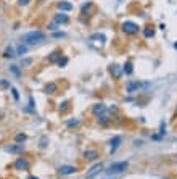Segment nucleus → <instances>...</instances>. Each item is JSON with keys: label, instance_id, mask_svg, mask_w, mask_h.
<instances>
[{"label": "nucleus", "instance_id": "c85d7f7f", "mask_svg": "<svg viewBox=\"0 0 177 179\" xmlns=\"http://www.w3.org/2000/svg\"><path fill=\"white\" fill-rule=\"evenodd\" d=\"M18 2H19V5H28L31 0H18Z\"/></svg>", "mask_w": 177, "mask_h": 179}, {"label": "nucleus", "instance_id": "1a4fd4ad", "mask_svg": "<svg viewBox=\"0 0 177 179\" xmlns=\"http://www.w3.org/2000/svg\"><path fill=\"white\" fill-rule=\"evenodd\" d=\"M74 171H77V169L74 168V166H71V165H65V166L60 168V173H61V174H73Z\"/></svg>", "mask_w": 177, "mask_h": 179}, {"label": "nucleus", "instance_id": "f257e3e1", "mask_svg": "<svg viewBox=\"0 0 177 179\" xmlns=\"http://www.w3.org/2000/svg\"><path fill=\"white\" fill-rule=\"evenodd\" d=\"M45 39V34L42 31H31L28 34H24L21 37V42H26V44H39Z\"/></svg>", "mask_w": 177, "mask_h": 179}, {"label": "nucleus", "instance_id": "4468645a", "mask_svg": "<svg viewBox=\"0 0 177 179\" xmlns=\"http://www.w3.org/2000/svg\"><path fill=\"white\" fill-rule=\"evenodd\" d=\"M105 110H106V107L103 105V103H97V105H94V108H92V111L95 113V115H100V113H103Z\"/></svg>", "mask_w": 177, "mask_h": 179}, {"label": "nucleus", "instance_id": "aec40b11", "mask_svg": "<svg viewBox=\"0 0 177 179\" xmlns=\"http://www.w3.org/2000/svg\"><path fill=\"white\" fill-rule=\"evenodd\" d=\"M10 71L15 74V76H19V68H18L16 65H13V66H10Z\"/></svg>", "mask_w": 177, "mask_h": 179}, {"label": "nucleus", "instance_id": "c756f323", "mask_svg": "<svg viewBox=\"0 0 177 179\" xmlns=\"http://www.w3.org/2000/svg\"><path fill=\"white\" fill-rule=\"evenodd\" d=\"M0 86H2V87H10V84H8L7 81H2V82H0Z\"/></svg>", "mask_w": 177, "mask_h": 179}, {"label": "nucleus", "instance_id": "cd10ccee", "mask_svg": "<svg viewBox=\"0 0 177 179\" xmlns=\"http://www.w3.org/2000/svg\"><path fill=\"white\" fill-rule=\"evenodd\" d=\"M77 119H71V121H68V126H77Z\"/></svg>", "mask_w": 177, "mask_h": 179}, {"label": "nucleus", "instance_id": "dca6fc26", "mask_svg": "<svg viewBox=\"0 0 177 179\" xmlns=\"http://www.w3.org/2000/svg\"><path fill=\"white\" fill-rule=\"evenodd\" d=\"M45 92L47 94H55L56 92V84L55 82H49V84L45 86Z\"/></svg>", "mask_w": 177, "mask_h": 179}, {"label": "nucleus", "instance_id": "412c9836", "mask_svg": "<svg viewBox=\"0 0 177 179\" xmlns=\"http://www.w3.org/2000/svg\"><path fill=\"white\" fill-rule=\"evenodd\" d=\"M16 142H24L26 141V134H16Z\"/></svg>", "mask_w": 177, "mask_h": 179}, {"label": "nucleus", "instance_id": "6ab92c4d", "mask_svg": "<svg viewBox=\"0 0 177 179\" xmlns=\"http://www.w3.org/2000/svg\"><path fill=\"white\" fill-rule=\"evenodd\" d=\"M143 34H145V37H153V36H155V31H153L151 28H145Z\"/></svg>", "mask_w": 177, "mask_h": 179}, {"label": "nucleus", "instance_id": "2f4dec72", "mask_svg": "<svg viewBox=\"0 0 177 179\" xmlns=\"http://www.w3.org/2000/svg\"><path fill=\"white\" fill-rule=\"evenodd\" d=\"M55 37H65V34H63V32H56Z\"/></svg>", "mask_w": 177, "mask_h": 179}, {"label": "nucleus", "instance_id": "7ed1b4c3", "mask_svg": "<svg viewBox=\"0 0 177 179\" xmlns=\"http://www.w3.org/2000/svg\"><path fill=\"white\" fill-rule=\"evenodd\" d=\"M121 28L126 34H137V32H139V26H137L135 23H132V21H124Z\"/></svg>", "mask_w": 177, "mask_h": 179}, {"label": "nucleus", "instance_id": "20e7f679", "mask_svg": "<svg viewBox=\"0 0 177 179\" xmlns=\"http://www.w3.org/2000/svg\"><path fill=\"white\" fill-rule=\"evenodd\" d=\"M101 171H103V165H101V163H97V165H94L89 171H87V178L92 179L95 174H98V173H101Z\"/></svg>", "mask_w": 177, "mask_h": 179}, {"label": "nucleus", "instance_id": "7c9ffc66", "mask_svg": "<svg viewBox=\"0 0 177 179\" xmlns=\"http://www.w3.org/2000/svg\"><path fill=\"white\" fill-rule=\"evenodd\" d=\"M66 105H68V102H63L61 105H60V110H66Z\"/></svg>", "mask_w": 177, "mask_h": 179}, {"label": "nucleus", "instance_id": "b1692460", "mask_svg": "<svg viewBox=\"0 0 177 179\" xmlns=\"http://www.w3.org/2000/svg\"><path fill=\"white\" fill-rule=\"evenodd\" d=\"M66 63H68V58H66V56H63V58L58 60V65H60V66H65Z\"/></svg>", "mask_w": 177, "mask_h": 179}, {"label": "nucleus", "instance_id": "423d86ee", "mask_svg": "<svg viewBox=\"0 0 177 179\" xmlns=\"http://www.w3.org/2000/svg\"><path fill=\"white\" fill-rule=\"evenodd\" d=\"M23 144H15V145H7L5 147V150L7 152H11V153H19V152H23Z\"/></svg>", "mask_w": 177, "mask_h": 179}, {"label": "nucleus", "instance_id": "6e6552de", "mask_svg": "<svg viewBox=\"0 0 177 179\" xmlns=\"http://www.w3.org/2000/svg\"><path fill=\"white\" fill-rule=\"evenodd\" d=\"M58 8L61 11H69V10H73V3L66 2V0H61V2H58Z\"/></svg>", "mask_w": 177, "mask_h": 179}, {"label": "nucleus", "instance_id": "72a5a7b5", "mask_svg": "<svg viewBox=\"0 0 177 179\" xmlns=\"http://www.w3.org/2000/svg\"><path fill=\"white\" fill-rule=\"evenodd\" d=\"M29 179H37V178H29Z\"/></svg>", "mask_w": 177, "mask_h": 179}, {"label": "nucleus", "instance_id": "f3484780", "mask_svg": "<svg viewBox=\"0 0 177 179\" xmlns=\"http://www.w3.org/2000/svg\"><path fill=\"white\" fill-rule=\"evenodd\" d=\"M15 55H16V53H15V50L11 49V47H7V49H5V53H3L5 58H13Z\"/></svg>", "mask_w": 177, "mask_h": 179}, {"label": "nucleus", "instance_id": "0eeeda50", "mask_svg": "<svg viewBox=\"0 0 177 179\" xmlns=\"http://www.w3.org/2000/svg\"><path fill=\"white\" fill-rule=\"evenodd\" d=\"M84 158H85V160H97L98 158V152L97 150H85L84 152Z\"/></svg>", "mask_w": 177, "mask_h": 179}, {"label": "nucleus", "instance_id": "9b49d317", "mask_svg": "<svg viewBox=\"0 0 177 179\" xmlns=\"http://www.w3.org/2000/svg\"><path fill=\"white\" fill-rule=\"evenodd\" d=\"M139 87H140V82H139V81H135V82H129L127 87H126V91H127L129 94H132V92H135Z\"/></svg>", "mask_w": 177, "mask_h": 179}, {"label": "nucleus", "instance_id": "f03ea898", "mask_svg": "<svg viewBox=\"0 0 177 179\" xmlns=\"http://www.w3.org/2000/svg\"><path fill=\"white\" fill-rule=\"evenodd\" d=\"M127 162H118V163H113L111 166H110V169H106V173H110V174H119V173L126 171L127 169Z\"/></svg>", "mask_w": 177, "mask_h": 179}, {"label": "nucleus", "instance_id": "9d476101", "mask_svg": "<svg viewBox=\"0 0 177 179\" xmlns=\"http://www.w3.org/2000/svg\"><path fill=\"white\" fill-rule=\"evenodd\" d=\"M55 23H56V24H63V23H68V15H65V13L55 15Z\"/></svg>", "mask_w": 177, "mask_h": 179}, {"label": "nucleus", "instance_id": "473e14b6", "mask_svg": "<svg viewBox=\"0 0 177 179\" xmlns=\"http://www.w3.org/2000/svg\"><path fill=\"white\" fill-rule=\"evenodd\" d=\"M174 47H176V49H177V42H176V44H174Z\"/></svg>", "mask_w": 177, "mask_h": 179}, {"label": "nucleus", "instance_id": "39448f33", "mask_svg": "<svg viewBox=\"0 0 177 179\" xmlns=\"http://www.w3.org/2000/svg\"><path fill=\"white\" fill-rule=\"evenodd\" d=\"M15 168H16V169H21V171H26V169L29 168L28 160H23V158L16 160V162H15Z\"/></svg>", "mask_w": 177, "mask_h": 179}, {"label": "nucleus", "instance_id": "a211bd4d", "mask_svg": "<svg viewBox=\"0 0 177 179\" xmlns=\"http://www.w3.org/2000/svg\"><path fill=\"white\" fill-rule=\"evenodd\" d=\"M132 71H134V70H132V63H130V61H127V63L124 65V73L126 74H132Z\"/></svg>", "mask_w": 177, "mask_h": 179}, {"label": "nucleus", "instance_id": "a878e982", "mask_svg": "<svg viewBox=\"0 0 177 179\" xmlns=\"http://www.w3.org/2000/svg\"><path fill=\"white\" fill-rule=\"evenodd\" d=\"M11 92H13V97H15V100H18L19 98V94H18V91L15 87H11Z\"/></svg>", "mask_w": 177, "mask_h": 179}, {"label": "nucleus", "instance_id": "4be33fe9", "mask_svg": "<svg viewBox=\"0 0 177 179\" xmlns=\"http://www.w3.org/2000/svg\"><path fill=\"white\" fill-rule=\"evenodd\" d=\"M98 123H100V124H103V126H105V124H106V123H108V119H106V116H103V115H100V116H98Z\"/></svg>", "mask_w": 177, "mask_h": 179}, {"label": "nucleus", "instance_id": "5701e85b", "mask_svg": "<svg viewBox=\"0 0 177 179\" xmlns=\"http://www.w3.org/2000/svg\"><path fill=\"white\" fill-rule=\"evenodd\" d=\"M26 50H28V47H26V45H19L16 52L19 53V55H23V53H26Z\"/></svg>", "mask_w": 177, "mask_h": 179}, {"label": "nucleus", "instance_id": "f8f14e48", "mask_svg": "<svg viewBox=\"0 0 177 179\" xmlns=\"http://www.w3.org/2000/svg\"><path fill=\"white\" fill-rule=\"evenodd\" d=\"M110 144H111V152H115L116 148L119 147V144H121V137H119V136L113 137V139H111V142H110Z\"/></svg>", "mask_w": 177, "mask_h": 179}, {"label": "nucleus", "instance_id": "2eb2a0df", "mask_svg": "<svg viewBox=\"0 0 177 179\" xmlns=\"http://www.w3.org/2000/svg\"><path fill=\"white\" fill-rule=\"evenodd\" d=\"M110 73L115 76V79H119V76H121V70H119L116 65H113V66H110Z\"/></svg>", "mask_w": 177, "mask_h": 179}, {"label": "nucleus", "instance_id": "393cba45", "mask_svg": "<svg viewBox=\"0 0 177 179\" xmlns=\"http://www.w3.org/2000/svg\"><path fill=\"white\" fill-rule=\"evenodd\" d=\"M40 147H42V148L47 147V137H45V136H44V137L40 139Z\"/></svg>", "mask_w": 177, "mask_h": 179}, {"label": "nucleus", "instance_id": "bb28decb", "mask_svg": "<svg viewBox=\"0 0 177 179\" xmlns=\"http://www.w3.org/2000/svg\"><path fill=\"white\" fill-rule=\"evenodd\" d=\"M31 63H32L31 58H24V60H23V66H28V65H31Z\"/></svg>", "mask_w": 177, "mask_h": 179}, {"label": "nucleus", "instance_id": "ddd939ff", "mask_svg": "<svg viewBox=\"0 0 177 179\" xmlns=\"http://www.w3.org/2000/svg\"><path fill=\"white\" fill-rule=\"evenodd\" d=\"M60 58H61V52H60V50H55V52H52V55L49 56V61L55 63V61H58Z\"/></svg>", "mask_w": 177, "mask_h": 179}]
</instances>
